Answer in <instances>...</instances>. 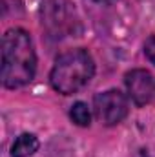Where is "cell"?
<instances>
[{
  "label": "cell",
  "instance_id": "cell-4",
  "mask_svg": "<svg viewBox=\"0 0 155 157\" xmlns=\"http://www.w3.org/2000/svg\"><path fill=\"white\" fill-rule=\"evenodd\" d=\"M93 110H95V117L104 126H115L126 119L130 108H128V99L122 91L108 90L95 95Z\"/></svg>",
  "mask_w": 155,
  "mask_h": 157
},
{
  "label": "cell",
  "instance_id": "cell-8",
  "mask_svg": "<svg viewBox=\"0 0 155 157\" xmlns=\"http://www.w3.org/2000/svg\"><path fill=\"white\" fill-rule=\"evenodd\" d=\"M144 55L152 64H155V35L148 37L144 42Z\"/></svg>",
  "mask_w": 155,
  "mask_h": 157
},
{
  "label": "cell",
  "instance_id": "cell-7",
  "mask_svg": "<svg viewBox=\"0 0 155 157\" xmlns=\"http://www.w3.org/2000/svg\"><path fill=\"white\" fill-rule=\"evenodd\" d=\"M70 117H71V121H73L75 124H78V126H89V124H91V112H89L88 104H86V102H80V101L71 106Z\"/></svg>",
  "mask_w": 155,
  "mask_h": 157
},
{
  "label": "cell",
  "instance_id": "cell-1",
  "mask_svg": "<svg viewBox=\"0 0 155 157\" xmlns=\"http://www.w3.org/2000/svg\"><path fill=\"white\" fill-rule=\"evenodd\" d=\"M37 71V55L33 40L20 28L7 29L2 37V82L15 90L29 84Z\"/></svg>",
  "mask_w": 155,
  "mask_h": 157
},
{
  "label": "cell",
  "instance_id": "cell-9",
  "mask_svg": "<svg viewBox=\"0 0 155 157\" xmlns=\"http://www.w3.org/2000/svg\"><path fill=\"white\" fill-rule=\"evenodd\" d=\"M95 2H100V4H112V2H115V0H95Z\"/></svg>",
  "mask_w": 155,
  "mask_h": 157
},
{
  "label": "cell",
  "instance_id": "cell-3",
  "mask_svg": "<svg viewBox=\"0 0 155 157\" xmlns=\"http://www.w3.org/2000/svg\"><path fill=\"white\" fill-rule=\"evenodd\" d=\"M40 17L44 29L53 39H64L80 33V18L70 0H44Z\"/></svg>",
  "mask_w": 155,
  "mask_h": 157
},
{
  "label": "cell",
  "instance_id": "cell-5",
  "mask_svg": "<svg viewBox=\"0 0 155 157\" xmlns=\"http://www.w3.org/2000/svg\"><path fill=\"white\" fill-rule=\"evenodd\" d=\"M124 82H126V90H128L130 99L137 106H144L153 99L155 84L150 71H146V70H131V71L126 73Z\"/></svg>",
  "mask_w": 155,
  "mask_h": 157
},
{
  "label": "cell",
  "instance_id": "cell-2",
  "mask_svg": "<svg viewBox=\"0 0 155 157\" xmlns=\"http://www.w3.org/2000/svg\"><path fill=\"white\" fill-rule=\"evenodd\" d=\"M95 75V62L91 55L82 49H70L57 57L53 70L49 73V82L55 91L62 95H73L80 91Z\"/></svg>",
  "mask_w": 155,
  "mask_h": 157
},
{
  "label": "cell",
  "instance_id": "cell-6",
  "mask_svg": "<svg viewBox=\"0 0 155 157\" xmlns=\"http://www.w3.org/2000/svg\"><path fill=\"white\" fill-rule=\"evenodd\" d=\"M39 150V139L33 133H22L11 146V157H29Z\"/></svg>",
  "mask_w": 155,
  "mask_h": 157
}]
</instances>
